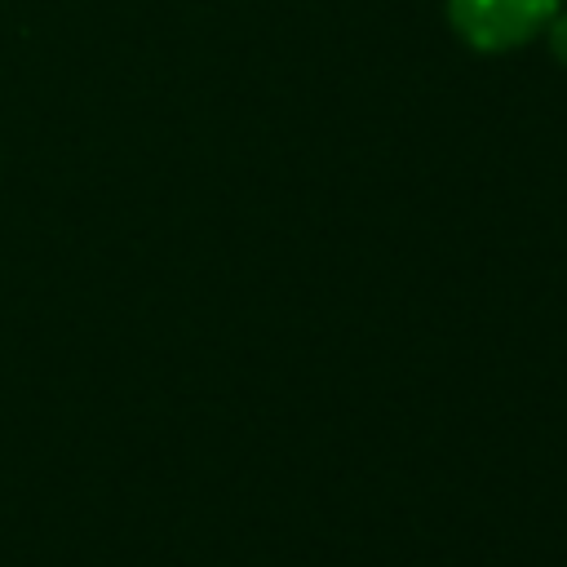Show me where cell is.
<instances>
[{
  "label": "cell",
  "instance_id": "1",
  "mask_svg": "<svg viewBox=\"0 0 567 567\" xmlns=\"http://www.w3.org/2000/svg\"><path fill=\"white\" fill-rule=\"evenodd\" d=\"M558 13V0H447L456 35L478 53H505L540 35Z\"/></svg>",
  "mask_w": 567,
  "mask_h": 567
},
{
  "label": "cell",
  "instance_id": "2",
  "mask_svg": "<svg viewBox=\"0 0 567 567\" xmlns=\"http://www.w3.org/2000/svg\"><path fill=\"white\" fill-rule=\"evenodd\" d=\"M545 31H549V44H554L558 62H567V13H554V22Z\"/></svg>",
  "mask_w": 567,
  "mask_h": 567
}]
</instances>
